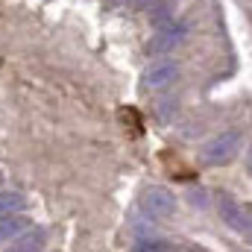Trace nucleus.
I'll use <instances>...</instances> for the list:
<instances>
[{
    "label": "nucleus",
    "mask_w": 252,
    "mask_h": 252,
    "mask_svg": "<svg viewBox=\"0 0 252 252\" xmlns=\"http://www.w3.org/2000/svg\"><path fill=\"white\" fill-rule=\"evenodd\" d=\"M24 196L21 193H12V190H6V193H0V217H6V214H18V211H24Z\"/></svg>",
    "instance_id": "6e6552de"
},
{
    "label": "nucleus",
    "mask_w": 252,
    "mask_h": 252,
    "mask_svg": "<svg viewBox=\"0 0 252 252\" xmlns=\"http://www.w3.org/2000/svg\"><path fill=\"white\" fill-rule=\"evenodd\" d=\"M190 199H193V205H205V190H202V193H199V190L190 193Z\"/></svg>",
    "instance_id": "9d476101"
},
{
    "label": "nucleus",
    "mask_w": 252,
    "mask_h": 252,
    "mask_svg": "<svg viewBox=\"0 0 252 252\" xmlns=\"http://www.w3.org/2000/svg\"><path fill=\"white\" fill-rule=\"evenodd\" d=\"M238 147H241V132L238 129H229V132L217 135L214 141H208L202 147V161L211 164V167L226 164V161H232V156L238 153Z\"/></svg>",
    "instance_id": "f257e3e1"
},
{
    "label": "nucleus",
    "mask_w": 252,
    "mask_h": 252,
    "mask_svg": "<svg viewBox=\"0 0 252 252\" xmlns=\"http://www.w3.org/2000/svg\"><path fill=\"white\" fill-rule=\"evenodd\" d=\"M144 211L153 217V220H164L176 211V196L167 188H150L144 193Z\"/></svg>",
    "instance_id": "7ed1b4c3"
},
{
    "label": "nucleus",
    "mask_w": 252,
    "mask_h": 252,
    "mask_svg": "<svg viewBox=\"0 0 252 252\" xmlns=\"http://www.w3.org/2000/svg\"><path fill=\"white\" fill-rule=\"evenodd\" d=\"M44 247V232L41 229H27L18 238H12V250L6 252H38Z\"/></svg>",
    "instance_id": "39448f33"
},
{
    "label": "nucleus",
    "mask_w": 252,
    "mask_h": 252,
    "mask_svg": "<svg viewBox=\"0 0 252 252\" xmlns=\"http://www.w3.org/2000/svg\"><path fill=\"white\" fill-rule=\"evenodd\" d=\"M27 217H21V214H6V217H0V244L3 241H9V238H18L21 232H27Z\"/></svg>",
    "instance_id": "423d86ee"
},
{
    "label": "nucleus",
    "mask_w": 252,
    "mask_h": 252,
    "mask_svg": "<svg viewBox=\"0 0 252 252\" xmlns=\"http://www.w3.org/2000/svg\"><path fill=\"white\" fill-rule=\"evenodd\" d=\"M176 76H179L176 62H156V64H150L147 73H144V88L147 91H161V88L173 85Z\"/></svg>",
    "instance_id": "20e7f679"
},
{
    "label": "nucleus",
    "mask_w": 252,
    "mask_h": 252,
    "mask_svg": "<svg viewBox=\"0 0 252 252\" xmlns=\"http://www.w3.org/2000/svg\"><path fill=\"white\" fill-rule=\"evenodd\" d=\"M220 217H223V223H226L232 232L244 235L252 244V205L247 208V205H238L235 199L223 196V199H220Z\"/></svg>",
    "instance_id": "f03ea898"
},
{
    "label": "nucleus",
    "mask_w": 252,
    "mask_h": 252,
    "mask_svg": "<svg viewBox=\"0 0 252 252\" xmlns=\"http://www.w3.org/2000/svg\"><path fill=\"white\" fill-rule=\"evenodd\" d=\"M179 38H182V27L173 24V27H167L164 32H158V38L153 41V50H156V53H164V50H170L173 44H179Z\"/></svg>",
    "instance_id": "0eeeda50"
},
{
    "label": "nucleus",
    "mask_w": 252,
    "mask_h": 252,
    "mask_svg": "<svg viewBox=\"0 0 252 252\" xmlns=\"http://www.w3.org/2000/svg\"><path fill=\"white\" fill-rule=\"evenodd\" d=\"M124 121H126L129 126H135V135H141V121H138V115H135V112L124 109Z\"/></svg>",
    "instance_id": "1a4fd4ad"
},
{
    "label": "nucleus",
    "mask_w": 252,
    "mask_h": 252,
    "mask_svg": "<svg viewBox=\"0 0 252 252\" xmlns=\"http://www.w3.org/2000/svg\"><path fill=\"white\" fill-rule=\"evenodd\" d=\"M247 167H250V173H252V150H250V161H247Z\"/></svg>",
    "instance_id": "9b49d317"
}]
</instances>
